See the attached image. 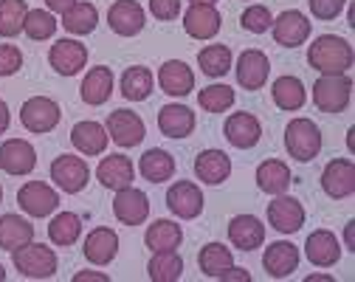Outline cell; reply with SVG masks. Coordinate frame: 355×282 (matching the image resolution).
<instances>
[{"instance_id":"cell-20","label":"cell","mask_w":355,"mask_h":282,"mask_svg":"<svg viewBox=\"0 0 355 282\" xmlns=\"http://www.w3.org/2000/svg\"><path fill=\"white\" fill-rule=\"evenodd\" d=\"M229 240L240 251H254L265 243V226L254 215H237L229 223Z\"/></svg>"},{"instance_id":"cell-35","label":"cell","mask_w":355,"mask_h":282,"mask_svg":"<svg viewBox=\"0 0 355 282\" xmlns=\"http://www.w3.org/2000/svg\"><path fill=\"white\" fill-rule=\"evenodd\" d=\"M271 93H274L277 108H282V110H299L307 102V93H304V85L299 76H279L274 82Z\"/></svg>"},{"instance_id":"cell-54","label":"cell","mask_w":355,"mask_h":282,"mask_svg":"<svg viewBox=\"0 0 355 282\" xmlns=\"http://www.w3.org/2000/svg\"><path fill=\"white\" fill-rule=\"evenodd\" d=\"M6 279V271H3V265H0V282H3Z\"/></svg>"},{"instance_id":"cell-15","label":"cell","mask_w":355,"mask_h":282,"mask_svg":"<svg viewBox=\"0 0 355 282\" xmlns=\"http://www.w3.org/2000/svg\"><path fill=\"white\" fill-rule=\"evenodd\" d=\"M271 28H274V40L279 45H285V49H296V45H302L310 37V20L302 12H296V9L282 12L271 23Z\"/></svg>"},{"instance_id":"cell-16","label":"cell","mask_w":355,"mask_h":282,"mask_svg":"<svg viewBox=\"0 0 355 282\" xmlns=\"http://www.w3.org/2000/svg\"><path fill=\"white\" fill-rule=\"evenodd\" d=\"M268 223L282 234H293V231H299L304 226V206L296 198L277 195L268 204Z\"/></svg>"},{"instance_id":"cell-14","label":"cell","mask_w":355,"mask_h":282,"mask_svg":"<svg viewBox=\"0 0 355 282\" xmlns=\"http://www.w3.org/2000/svg\"><path fill=\"white\" fill-rule=\"evenodd\" d=\"M107 23L121 37H136L144 28L147 17H144V9L136 3V0H116V3L110 6V12H107Z\"/></svg>"},{"instance_id":"cell-55","label":"cell","mask_w":355,"mask_h":282,"mask_svg":"<svg viewBox=\"0 0 355 282\" xmlns=\"http://www.w3.org/2000/svg\"><path fill=\"white\" fill-rule=\"evenodd\" d=\"M0 201H3V190H0Z\"/></svg>"},{"instance_id":"cell-2","label":"cell","mask_w":355,"mask_h":282,"mask_svg":"<svg viewBox=\"0 0 355 282\" xmlns=\"http://www.w3.org/2000/svg\"><path fill=\"white\" fill-rule=\"evenodd\" d=\"M285 150L291 158L307 164L322 153V130L310 119H291L285 127Z\"/></svg>"},{"instance_id":"cell-51","label":"cell","mask_w":355,"mask_h":282,"mask_svg":"<svg viewBox=\"0 0 355 282\" xmlns=\"http://www.w3.org/2000/svg\"><path fill=\"white\" fill-rule=\"evenodd\" d=\"M9 122H12V116H9V105L0 99V135H3L6 130H9Z\"/></svg>"},{"instance_id":"cell-28","label":"cell","mask_w":355,"mask_h":282,"mask_svg":"<svg viewBox=\"0 0 355 282\" xmlns=\"http://www.w3.org/2000/svg\"><path fill=\"white\" fill-rule=\"evenodd\" d=\"M195 175L209 186L223 183L232 175V158L223 150H203L195 158Z\"/></svg>"},{"instance_id":"cell-26","label":"cell","mask_w":355,"mask_h":282,"mask_svg":"<svg viewBox=\"0 0 355 282\" xmlns=\"http://www.w3.org/2000/svg\"><path fill=\"white\" fill-rule=\"evenodd\" d=\"M223 133L237 150H251L262 135V127H259L254 113H234V116L226 119Z\"/></svg>"},{"instance_id":"cell-4","label":"cell","mask_w":355,"mask_h":282,"mask_svg":"<svg viewBox=\"0 0 355 282\" xmlns=\"http://www.w3.org/2000/svg\"><path fill=\"white\" fill-rule=\"evenodd\" d=\"M15 268L28 279H49L57 274V254L42 243H26L12 251Z\"/></svg>"},{"instance_id":"cell-41","label":"cell","mask_w":355,"mask_h":282,"mask_svg":"<svg viewBox=\"0 0 355 282\" xmlns=\"http://www.w3.org/2000/svg\"><path fill=\"white\" fill-rule=\"evenodd\" d=\"M26 15H28L26 0H0V37L20 34Z\"/></svg>"},{"instance_id":"cell-40","label":"cell","mask_w":355,"mask_h":282,"mask_svg":"<svg viewBox=\"0 0 355 282\" xmlns=\"http://www.w3.org/2000/svg\"><path fill=\"white\" fill-rule=\"evenodd\" d=\"M198 65L206 76H223L232 68V51L229 45H206L198 54Z\"/></svg>"},{"instance_id":"cell-10","label":"cell","mask_w":355,"mask_h":282,"mask_svg":"<svg viewBox=\"0 0 355 282\" xmlns=\"http://www.w3.org/2000/svg\"><path fill=\"white\" fill-rule=\"evenodd\" d=\"M322 190L341 201L355 192V164L349 158H333L322 172Z\"/></svg>"},{"instance_id":"cell-30","label":"cell","mask_w":355,"mask_h":282,"mask_svg":"<svg viewBox=\"0 0 355 282\" xmlns=\"http://www.w3.org/2000/svg\"><path fill=\"white\" fill-rule=\"evenodd\" d=\"M257 186L268 195H285L288 186H291V169L285 161L268 158L257 167Z\"/></svg>"},{"instance_id":"cell-39","label":"cell","mask_w":355,"mask_h":282,"mask_svg":"<svg viewBox=\"0 0 355 282\" xmlns=\"http://www.w3.org/2000/svg\"><path fill=\"white\" fill-rule=\"evenodd\" d=\"M79 234H82V220L73 212H60L49 226V238L57 246H73L79 240Z\"/></svg>"},{"instance_id":"cell-50","label":"cell","mask_w":355,"mask_h":282,"mask_svg":"<svg viewBox=\"0 0 355 282\" xmlns=\"http://www.w3.org/2000/svg\"><path fill=\"white\" fill-rule=\"evenodd\" d=\"M73 3H76V0H46L49 12H57V15H65V12H68Z\"/></svg>"},{"instance_id":"cell-5","label":"cell","mask_w":355,"mask_h":282,"mask_svg":"<svg viewBox=\"0 0 355 282\" xmlns=\"http://www.w3.org/2000/svg\"><path fill=\"white\" fill-rule=\"evenodd\" d=\"M62 119V110L49 97H31L20 108V122L28 133H51Z\"/></svg>"},{"instance_id":"cell-44","label":"cell","mask_w":355,"mask_h":282,"mask_svg":"<svg viewBox=\"0 0 355 282\" xmlns=\"http://www.w3.org/2000/svg\"><path fill=\"white\" fill-rule=\"evenodd\" d=\"M240 23H243V28L251 31V34H265V31L271 28L274 17H271V12L265 9V6H248V9L243 12Z\"/></svg>"},{"instance_id":"cell-3","label":"cell","mask_w":355,"mask_h":282,"mask_svg":"<svg viewBox=\"0 0 355 282\" xmlns=\"http://www.w3.org/2000/svg\"><path fill=\"white\" fill-rule=\"evenodd\" d=\"M352 97V79L347 74H322L313 85V105L322 113H344Z\"/></svg>"},{"instance_id":"cell-6","label":"cell","mask_w":355,"mask_h":282,"mask_svg":"<svg viewBox=\"0 0 355 282\" xmlns=\"http://www.w3.org/2000/svg\"><path fill=\"white\" fill-rule=\"evenodd\" d=\"M51 181L62 192L76 195L87 186V181H91V169H87L85 158H79V156H60L51 164Z\"/></svg>"},{"instance_id":"cell-22","label":"cell","mask_w":355,"mask_h":282,"mask_svg":"<svg viewBox=\"0 0 355 282\" xmlns=\"http://www.w3.org/2000/svg\"><path fill=\"white\" fill-rule=\"evenodd\" d=\"M158 82H161L164 93H169V97H189L192 88H195V74H192V68L187 63L169 60V63L161 65Z\"/></svg>"},{"instance_id":"cell-49","label":"cell","mask_w":355,"mask_h":282,"mask_svg":"<svg viewBox=\"0 0 355 282\" xmlns=\"http://www.w3.org/2000/svg\"><path fill=\"white\" fill-rule=\"evenodd\" d=\"M73 282H107V274H99V271H79V274H73Z\"/></svg>"},{"instance_id":"cell-13","label":"cell","mask_w":355,"mask_h":282,"mask_svg":"<svg viewBox=\"0 0 355 282\" xmlns=\"http://www.w3.org/2000/svg\"><path fill=\"white\" fill-rule=\"evenodd\" d=\"M49 63H51V68H54L57 74L73 76V74H79V71L85 68V63H87V49H85L82 42H76V40H57V42L51 45V51H49Z\"/></svg>"},{"instance_id":"cell-12","label":"cell","mask_w":355,"mask_h":282,"mask_svg":"<svg viewBox=\"0 0 355 282\" xmlns=\"http://www.w3.org/2000/svg\"><path fill=\"white\" fill-rule=\"evenodd\" d=\"M37 167V153L28 141L9 138L0 144V169L9 175H28Z\"/></svg>"},{"instance_id":"cell-48","label":"cell","mask_w":355,"mask_h":282,"mask_svg":"<svg viewBox=\"0 0 355 282\" xmlns=\"http://www.w3.org/2000/svg\"><path fill=\"white\" fill-rule=\"evenodd\" d=\"M220 279H226V282H232V279H234V282H248V279H251V274H248V271H243V268H234V265H232L229 271L220 274Z\"/></svg>"},{"instance_id":"cell-47","label":"cell","mask_w":355,"mask_h":282,"mask_svg":"<svg viewBox=\"0 0 355 282\" xmlns=\"http://www.w3.org/2000/svg\"><path fill=\"white\" fill-rule=\"evenodd\" d=\"M150 12L158 20H175L181 15V0H150Z\"/></svg>"},{"instance_id":"cell-1","label":"cell","mask_w":355,"mask_h":282,"mask_svg":"<svg viewBox=\"0 0 355 282\" xmlns=\"http://www.w3.org/2000/svg\"><path fill=\"white\" fill-rule=\"evenodd\" d=\"M307 63L319 74H347L355 63V54H352V45L344 37L322 34V37L313 40V45H310Z\"/></svg>"},{"instance_id":"cell-8","label":"cell","mask_w":355,"mask_h":282,"mask_svg":"<svg viewBox=\"0 0 355 282\" xmlns=\"http://www.w3.org/2000/svg\"><path fill=\"white\" fill-rule=\"evenodd\" d=\"M107 135L116 141L119 147H136L141 144V138L147 133L144 122L139 113H132V110H113L107 116Z\"/></svg>"},{"instance_id":"cell-18","label":"cell","mask_w":355,"mask_h":282,"mask_svg":"<svg viewBox=\"0 0 355 282\" xmlns=\"http://www.w3.org/2000/svg\"><path fill=\"white\" fill-rule=\"evenodd\" d=\"M304 254H307V260L313 263V265H319V268H330V265L338 263V257H341V246H338V240H336V234H333V231L319 229V231H313V234H307V240H304Z\"/></svg>"},{"instance_id":"cell-27","label":"cell","mask_w":355,"mask_h":282,"mask_svg":"<svg viewBox=\"0 0 355 282\" xmlns=\"http://www.w3.org/2000/svg\"><path fill=\"white\" fill-rule=\"evenodd\" d=\"M158 130L166 138H187L195 130V113L187 105H164L158 110Z\"/></svg>"},{"instance_id":"cell-52","label":"cell","mask_w":355,"mask_h":282,"mask_svg":"<svg viewBox=\"0 0 355 282\" xmlns=\"http://www.w3.org/2000/svg\"><path fill=\"white\" fill-rule=\"evenodd\" d=\"M344 240H347V249L355 251V220H349V223L344 226Z\"/></svg>"},{"instance_id":"cell-31","label":"cell","mask_w":355,"mask_h":282,"mask_svg":"<svg viewBox=\"0 0 355 282\" xmlns=\"http://www.w3.org/2000/svg\"><path fill=\"white\" fill-rule=\"evenodd\" d=\"M34 240V226L20 215H3L0 217V249L15 251Z\"/></svg>"},{"instance_id":"cell-25","label":"cell","mask_w":355,"mask_h":282,"mask_svg":"<svg viewBox=\"0 0 355 282\" xmlns=\"http://www.w3.org/2000/svg\"><path fill=\"white\" fill-rule=\"evenodd\" d=\"M85 260L94 263V265H107L116 251H119V234L113 229H94L91 234L85 238Z\"/></svg>"},{"instance_id":"cell-11","label":"cell","mask_w":355,"mask_h":282,"mask_svg":"<svg viewBox=\"0 0 355 282\" xmlns=\"http://www.w3.org/2000/svg\"><path fill=\"white\" fill-rule=\"evenodd\" d=\"M113 215L124 226H139L150 215V201L141 190H136V186H124V190H119L113 198Z\"/></svg>"},{"instance_id":"cell-33","label":"cell","mask_w":355,"mask_h":282,"mask_svg":"<svg viewBox=\"0 0 355 282\" xmlns=\"http://www.w3.org/2000/svg\"><path fill=\"white\" fill-rule=\"evenodd\" d=\"M141 175L150 181V183H164L175 175V158L166 153V150H147L141 156V164H139Z\"/></svg>"},{"instance_id":"cell-29","label":"cell","mask_w":355,"mask_h":282,"mask_svg":"<svg viewBox=\"0 0 355 282\" xmlns=\"http://www.w3.org/2000/svg\"><path fill=\"white\" fill-rule=\"evenodd\" d=\"M107 130L99 122H79L71 130V141L82 156H99L107 147Z\"/></svg>"},{"instance_id":"cell-43","label":"cell","mask_w":355,"mask_h":282,"mask_svg":"<svg viewBox=\"0 0 355 282\" xmlns=\"http://www.w3.org/2000/svg\"><path fill=\"white\" fill-rule=\"evenodd\" d=\"M23 31H26L31 40H51L54 31H57V20H54V15L46 12V9H28L26 23H23Z\"/></svg>"},{"instance_id":"cell-32","label":"cell","mask_w":355,"mask_h":282,"mask_svg":"<svg viewBox=\"0 0 355 282\" xmlns=\"http://www.w3.org/2000/svg\"><path fill=\"white\" fill-rule=\"evenodd\" d=\"M181 240H184V231L172 220H155L144 234V243L150 251H175L181 246Z\"/></svg>"},{"instance_id":"cell-38","label":"cell","mask_w":355,"mask_h":282,"mask_svg":"<svg viewBox=\"0 0 355 282\" xmlns=\"http://www.w3.org/2000/svg\"><path fill=\"white\" fill-rule=\"evenodd\" d=\"M99 23V12L94 3H73L65 15H62V26L71 34H91Z\"/></svg>"},{"instance_id":"cell-21","label":"cell","mask_w":355,"mask_h":282,"mask_svg":"<svg viewBox=\"0 0 355 282\" xmlns=\"http://www.w3.org/2000/svg\"><path fill=\"white\" fill-rule=\"evenodd\" d=\"M96 178L102 186H107V190H124V186H132V178H136V169H132V161L121 153L116 156H107L102 158V164L96 167Z\"/></svg>"},{"instance_id":"cell-7","label":"cell","mask_w":355,"mask_h":282,"mask_svg":"<svg viewBox=\"0 0 355 282\" xmlns=\"http://www.w3.org/2000/svg\"><path fill=\"white\" fill-rule=\"evenodd\" d=\"M17 204H20V209H23L26 215H31V217H49V215L60 206V195L51 190L49 183L28 181L26 186H20Z\"/></svg>"},{"instance_id":"cell-24","label":"cell","mask_w":355,"mask_h":282,"mask_svg":"<svg viewBox=\"0 0 355 282\" xmlns=\"http://www.w3.org/2000/svg\"><path fill=\"white\" fill-rule=\"evenodd\" d=\"M113 93V71L105 68V65H96L85 74L82 79V88H79V97L85 105H105Z\"/></svg>"},{"instance_id":"cell-23","label":"cell","mask_w":355,"mask_h":282,"mask_svg":"<svg viewBox=\"0 0 355 282\" xmlns=\"http://www.w3.org/2000/svg\"><path fill=\"white\" fill-rule=\"evenodd\" d=\"M184 28L195 40H211L220 31V12L206 3H192L184 15Z\"/></svg>"},{"instance_id":"cell-19","label":"cell","mask_w":355,"mask_h":282,"mask_svg":"<svg viewBox=\"0 0 355 282\" xmlns=\"http://www.w3.org/2000/svg\"><path fill=\"white\" fill-rule=\"evenodd\" d=\"M268 74H271V63L262 51L248 49V51L240 54V60H237V82L245 90H259L265 85V79H268Z\"/></svg>"},{"instance_id":"cell-45","label":"cell","mask_w":355,"mask_h":282,"mask_svg":"<svg viewBox=\"0 0 355 282\" xmlns=\"http://www.w3.org/2000/svg\"><path fill=\"white\" fill-rule=\"evenodd\" d=\"M23 68V51L17 45H0V76H12Z\"/></svg>"},{"instance_id":"cell-53","label":"cell","mask_w":355,"mask_h":282,"mask_svg":"<svg viewBox=\"0 0 355 282\" xmlns=\"http://www.w3.org/2000/svg\"><path fill=\"white\" fill-rule=\"evenodd\" d=\"M192 3H206V6H214L217 0H192Z\"/></svg>"},{"instance_id":"cell-37","label":"cell","mask_w":355,"mask_h":282,"mask_svg":"<svg viewBox=\"0 0 355 282\" xmlns=\"http://www.w3.org/2000/svg\"><path fill=\"white\" fill-rule=\"evenodd\" d=\"M147 274L153 282H175L184 274V260L178 251H155L147 265Z\"/></svg>"},{"instance_id":"cell-17","label":"cell","mask_w":355,"mask_h":282,"mask_svg":"<svg viewBox=\"0 0 355 282\" xmlns=\"http://www.w3.org/2000/svg\"><path fill=\"white\" fill-rule=\"evenodd\" d=\"M262 268L268 271V276H274V279L291 276L299 268V249L293 243H288V240L271 243L262 254Z\"/></svg>"},{"instance_id":"cell-34","label":"cell","mask_w":355,"mask_h":282,"mask_svg":"<svg viewBox=\"0 0 355 282\" xmlns=\"http://www.w3.org/2000/svg\"><path fill=\"white\" fill-rule=\"evenodd\" d=\"M153 93V74L144 65H132L121 74V97L130 102H141Z\"/></svg>"},{"instance_id":"cell-46","label":"cell","mask_w":355,"mask_h":282,"mask_svg":"<svg viewBox=\"0 0 355 282\" xmlns=\"http://www.w3.org/2000/svg\"><path fill=\"white\" fill-rule=\"evenodd\" d=\"M307 3H310V12H313V17H319V20H336L344 12L347 0H307Z\"/></svg>"},{"instance_id":"cell-42","label":"cell","mask_w":355,"mask_h":282,"mask_svg":"<svg viewBox=\"0 0 355 282\" xmlns=\"http://www.w3.org/2000/svg\"><path fill=\"white\" fill-rule=\"evenodd\" d=\"M198 102L209 113H223L234 105V90L229 85H209L198 93Z\"/></svg>"},{"instance_id":"cell-9","label":"cell","mask_w":355,"mask_h":282,"mask_svg":"<svg viewBox=\"0 0 355 282\" xmlns=\"http://www.w3.org/2000/svg\"><path fill=\"white\" fill-rule=\"evenodd\" d=\"M166 206L172 215L178 217H184V220H192L203 212V192H200V186L192 183V181H178L169 186V192H166Z\"/></svg>"},{"instance_id":"cell-36","label":"cell","mask_w":355,"mask_h":282,"mask_svg":"<svg viewBox=\"0 0 355 282\" xmlns=\"http://www.w3.org/2000/svg\"><path fill=\"white\" fill-rule=\"evenodd\" d=\"M198 263H200V271L206 276L220 279V274L234 265V257H232V249H226L223 243H206L198 254Z\"/></svg>"}]
</instances>
